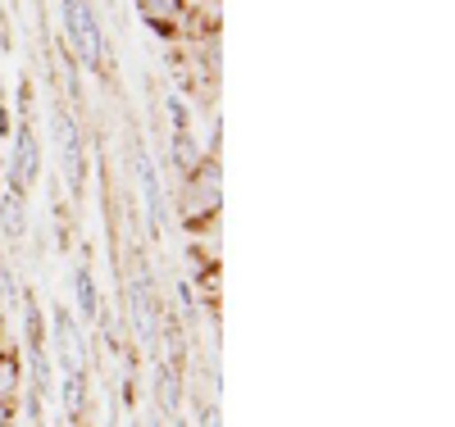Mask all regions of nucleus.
<instances>
[{
    "label": "nucleus",
    "mask_w": 455,
    "mask_h": 427,
    "mask_svg": "<svg viewBox=\"0 0 455 427\" xmlns=\"http://www.w3.org/2000/svg\"><path fill=\"white\" fill-rule=\"evenodd\" d=\"M223 210V169H219V154H201L196 169H187L178 178V227L187 237H205V232L219 223Z\"/></svg>",
    "instance_id": "1"
},
{
    "label": "nucleus",
    "mask_w": 455,
    "mask_h": 427,
    "mask_svg": "<svg viewBox=\"0 0 455 427\" xmlns=\"http://www.w3.org/2000/svg\"><path fill=\"white\" fill-rule=\"evenodd\" d=\"M60 28H64V55L87 73H105V28L96 19L92 0H60Z\"/></svg>",
    "instance_id": "2"
},
{
    "label": "nucleus",
    "mask_w": 455,
    "mask_h": 427,
    "mask_svg": "<svg viewBox=\"0 0 455 427\" xmlns=\"http://www.w3.org/2000/svg\"><path fill=\"white\" fill-rule=\"evenodd\" d=\"M55 146H60V173L73 201H83V182H87V146H83V123L73 119L64 105H55Z\"/></svg>",
    "instance_id": "3"
},
{
    "label": "nucleus",
    "mask_w": 455,
    "mask_h": 427,
    "mask_svg": "<svg viewBox=\"0 0 455 427\" xmlns=\"http://www.w3.org/2000/svg\"><path fill=\"white\" fill-rule=\"evenodd\" d=\"M132 173H137V191H141V218H146V237L150 241H164V227H169V201H164V182L150 164V154L141 150V141L132 146Z\"/></svg>",
    "instance_id": "4"
},
{
    "label": "nucleus",
    "mask_w": 455,
    "mask_h": 427,
    "mask_svg": "<svg viewBox=\"0 0 455 427\" xmlns=\"http://www.w3.org/2000/svg\"><path fill=\"white\" fill-rule=\"evenodd\" d=\"M10 141H14V150H10V164H5V186H19L28 196V191L42 182V146H36L32 114H23V119L14 123Z\"/></svg>",
    "instance_id": "5"
},
{
    "label": "nucleus",
    "mask_w": 455,
    "mask_h": 427,
    "mask_svg": "<svg viewBox=\"0 0 455 427\" xmlns=\"http://www.w3.org/2000/svg\"><path fill=\"white\" fill-rule=\"evenodd\" d=\"M55 360L60 373H92V345L68 304H55Z\"/></svg>",
    "instance_id": "6"
},
{
    "label": "nucleus",
    "mask_w": 455,
    "mask_h": 427,
    "mask_svg": "<svg viewBox=\"0 0 455 427\" xmlns=\"http://www.w3.org/2000/svg\"><path fill=\"white\" fill-rule=\"evenodd\" d=\"M132 10L160 42L178 46L182 42V19H187V10H192V0H132Z\"/></svg>",
    "instance_id": "7"
},
{
    "label": "nucleus",
    "mask_w": 455,
    "mask_h": 427,
    "mask_svg": "<svg viewBox=\"0 0 455 427\" xmlns=\"http://www.w3.org/2000/svg\"><path fill=\"white\" fill-rule=\"evenodd\" d=\"M150 377H156V405L160 418H178L182 414V373L164 360H150Z\"/></svg>",
    "instance_id": "8"
},
{
    "label": "nucleus",
    "mask_w": 455,
    "mask_h": 427,
    "mask_svg": "<svg viewBox=\"0 0 455 427\" xmlns=\"http://www.w3.org/2000/svg\"><path fill=\"white\" fill-rule=\"evenodd\" d=\"M68 282H73V314H78V323H96L100 291H96V278H92V264L78 259V264H73V273H68Z\"/></svg>",
    "instance_id": "9"
},
{
    "label": "nucleus",
    "mask_w": 455,
    "mask_h": 427,
    "mask_svg": "<svg viewBox=\"0 0 455 427\" xmlns=\"http://www.w3.org/2000/svg\"><path fill=\"white\" fill-rule=\"evenodd\" d=\"M0 237L5 241L28 237V196L19 186H0Z\"/></svg>",
    "instance_id": "10"
},
{
    "label": "nucleus",
    "mask_w": 455,
    "mask_h": 427,
    "mask_svg": "<svg viewBox=\"0 0 455 427\" xmlns=\"http://www.w3.org/2000/svg\"><path fill=\"white\" fill-rule=\"evenodd\" d=\"M60 400H64V414H68L73 427L87 423V409H92V373H64L60 377Z\"/></svg>",
    "instance_id": "11"
},
{
    "label": "nucleus",
    "mask_w": 455,
    "mask_h": 427,
    "mask_svg": "<svg viewBox=\"0 0 455 427\" xmlns=\"http://www.w3.org/2000/svg\"><path fill=\"white\" fill-rule=\"evenodd\" d=\"M23 341L28 351H46V309L36 300V291H23Z\"/></svg>",
    "instance_id": "12"
},
{
    "label": "nucleus",
    "mask_w": 455,
    "mask_h": 427,
    "mask_svg": "<svg viewBox=\"0 0 455 427\" xmlns=\"http://www.w3.org/2000/svg\"><path fill=\"white\" fill-rule=\"evenodd\" d=\"M23 391V355L0 345V400H19Z\"/></svg>",
    "instance_id": "13"
},
{
    "label": "nucleus",
    "mask_w": 455,
    "mask_h": 427,
    "mask_svg": "<svg viewBox=\"0 0 455 427\" xmlns=\"http://www.w3.org/2000/svg\"><path fill=\"white\" fill-rule=\"evenodd\" d=\"M201 146H196V137L192 132H169V164H173V173L182 178L187 169H196V160H201Z\"/></svg>",
    "instance_id": "14"
},
{
    "label": "nucleus",
    "mask_w": 455,
    "mask_h": 427,
    "mask_svg": "<svg viewBox=\"0 0 455 427\" xmlns=\"http://www.w3.org/2000/svg\"><path fill=\"white\" fill-rule=\"evenodd\" d=\"M192 405H196V423H192V427H223V414H219V400H214V396L196 391Z\"/></svg>",
    "instance_id": "15"
},
{
    "label": "nucleus",
    "mask_w": 455,
    "mask_h": 427,
    "mask_svg": "<svg viewBox=\"0 0 455 427\" xmlns=\"http://www.w3.org/2000/svg\"><path fill=\"white\" fill-rule=\"evenodd\" d=\"M19 300H23V287H19V278H14V268L0 259V304H5V314H10Z\"/></svg>",
    "instance_id": "16"
},
{
    "label": "nucleus",
    "mask_w": 455,
    "mask_h": 427,
    "mask_svg": "<svg viewBox=\"0 0 455 427\" xmlns=\"http://www.w3.org/2000/svg\"><path fill=\"white\" fill-rule=\"evenodd\" d=\"M164 109H169V132H192V109H187V100L178 96V91H169V100H164Z\"/></svg>",
    "instance_id": "17"
},
{
    "label": "nucleus",
    "mask_w": 455,
    "mask_h": 427,
    "mask_svg": "<svg viewBox=\"0 0 455 427\" xmlns=\"http://www.w3.org/2000/svg\"><path fill=\"white\" fill-rule=\"evenodd\" d=\"M19 418V400H0V427H14Z\"/></svg>",
    "instance_id": "18"
},
{
    "label": "nucleus",
    "mask_w": 455,
    "mask_h": 427,
    "mask_svg": "<svg viewBox=\"0 0 455 427\" xmlns=\"http://www.w3.org/2000/svg\"><path fill=\"white\" fill-rule=\"evenodd\" d=\"M10 132H14V114H10L5 96H0V137H10Z\"/></svg>",
    "instance_id": "19"
},
{
    "label": "nucleus",
    "mask_w": 455,
    "mask_h": 427,
    "mask_svg": "<svg viewBox=\"0 0 455 427\" xmlns=\"http://www.w3.org/2000/svg\"><path fill=\"white\" fill-rule=\"evenodd\" d=\"M5 328H10V314H5V304H0V345H5Z\"/></svg>",
    "instance_id": "20"
},
{
    "label": "nucleus",
    "mask_w": 455,
    "mask_h": 427,
    "mask_svg": "<svg viewBox=\"0 0 455 427\" xmlns=\"http://www.w3.org/2000/svg\"><path fill=\"white\" fill-rule=\"evenodd\" d=\"M169 427H192V423H187V418L178 414V418H169Z\"/></svg>",
    "instance_id": "21"
},
{
    "label": "nucleus",
    "mask_w": 455,
    "mask_h": 427,
    "mask_svg": "<svg viewBox=\"0 0 455 427\" xmlns=\"http://www.w3.org/2000/svg\"><path fill=\"white\" fill-rule=\"evenodd\" d=\"M192 5H205V10H219V0H192Z\"/></svg>",
    "instance_id": "22"
},
{
    "label": "nucleus",
    "mask_w": 455,
    "mask_h": 427,
    "mask_svg": "<svg viewBox=\"0 0 455 427\" xmlns=\"http://www.w3.org/2000/svg\"><path fill=\"white\" fill-rule=\"evenodd\" d=\"M0 186H5V164H0Z\"/></svg>",
    "instance_id": "23"
},
{
    "label": "nucleus",
    "mask_w": 455,
    "mask_h": 427,
    "mask_svg": "<svg viewBox=\"0 0 455 427\" xmlns=\"http://www.w3.org/2000/svg\"><path fill=\"white\" fill-rule=\"evenodd\" d=\"M78 427H87V423H78Z\"/></svg>",
    "instance_id": "24"
},
{
    "label": "nucleus",
    "mask_w": 455,
    "mask_h": 427,
    "mask_svg": "<svg viewBox=\"0 0 455 427\" xmlns=\"http://www.w3.org/2000/svg\"><path fill=\"white\" fill-rule=\"evenodd\" d=\"M0 96H5V91H0Z\"/></svg>",
    "instance_id": "25"
}]
</instances>
